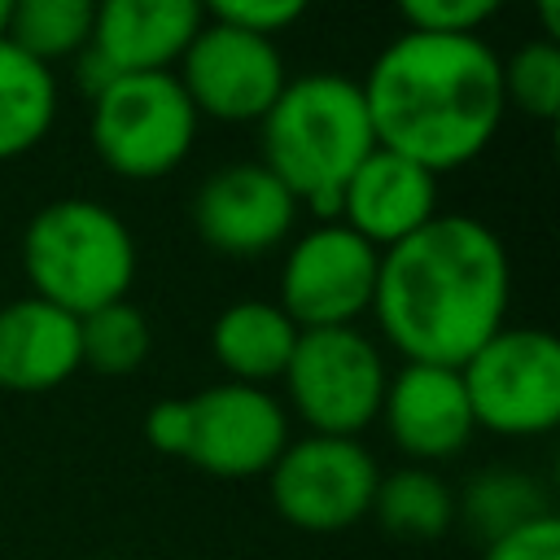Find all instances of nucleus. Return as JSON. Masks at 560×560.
I'll list each match as a JSON object with an SVG mask.
<instances>
[{
  "label": "nucleus",
  "instance_id": "9b49d317",
  "mask_svg": "<svg viewBox=\"0 0 560 560\" xmlns=\"http://www.w3.org/2000/svg\"><path fill=\"white\" fill-rule=\"evenodd\" d=\"M188 402V438L184 455L201 472L214 477H254L276 464L289 446V420L280 402L262 385H210Z\"/></svg>",
  "mask_w": 560,
  "mask_h": 560
},
{
  "label": "nucleus",
  "instance_id": "a878e982",
  "mask_svg": "<svg viewBox=\"0 0 560 560\" xmlns=\"http://www.w3.org/2000/svg\"><path fill=\"white\" fill-rule=\"evenodd\" d=\"M481 560H560V521L551 512L499 534L494 542H486Z\"/></svg>",
  "mask_w": 560,
  "mask_h": 560
},
{
  "label": "nucleus",
  "instance_id": "ddd939ff",
  "mask_svg": "<svg viewBox=\"0 0 560 560\" xmlns=\"http://www.w3.org/2000/svg\"><path fill=\"white\" fill-rule=\"evenodd\" d=\"M433 214H438V175L376 144L346 179L337 223H346L372 249H389L402 236L420 232Z\"/></svg>",
  "mask_w": 560,
  "mask_h": 560
},
{
  "label": "nucleus",
  "instance_id": "412c9836",
  "mask_svg": "<svg viewBox=\"0 0 560 560\" xmlns=\"http://www.w3.org/2000/svg\"><path fill=\"white\" fill-rule=\"evenodd\" d=\"M459 512H464V525L477 542H494L499 534L551 512L547 508V494L534 477L525 472H512V468H490V472H477L459 499Z\"/></svg>",
  "mask_w": 560,
  "mask_h": 560
},
{
  "label": "nucleus",
  "instance_id": "f257e3e1",
  "mask_svg": "<svg viewBox=\"0 0 560 560\" xmlns=\"http://www.w3.org/2000/svg\"><path fill=\"white\" fill-rule=\"evenodd\" d=\"M508 249L472 214H433L381 249L372 315L407 363L459 368L508 315Z\"/></svg>",
  "mask_w": 560,
  "mask_h": 560
},
{
  "label": "nucleus",
  "instance_id": "c85d7f7f",
  "mask_svg": "<svg viewBox=\"0 0 560 560\" xmlns=\"http://www.w3.org/2000/svg\"><path fill=\"white\" fill-rule=\"evenodd\" d=\"M538 4V22H542V39L560 35V0H534Z\"/></svg>",
  "mask_w": 560,
  "mask_h": 560
},
{
  "label": "nucleus",
  "instance_id": "9d476101",
  "mask_svg": "<svg viewBox=\"0 0 560 560\" xmlns=\"http://www.w3.org/2000/svg\"><path fill=\"white\" fill-rule=\"evenodd\" d=\"M381 249L354 236L346 223H319L306 232L280 271V311L306 328H354V315L372 306Z\"/></svg>",
  "mask_w": 560,
  "mask_h": 560
},
{
  "label": "nucleus",
  "instance_id": "7ed1b4c3",
  "mask_svg": "<svg viewBox=\"0 0 560 560\" xmlns=\"http://www.w3.org/2000/svg\"><path fill=\"white\" fill-rule=\"evenodd\" d=\"M262 122V166L306 201L324 223L341 214V188L376 149L363 88L346 74L315 70L289 79Z\"/></svg>",
  "mask_w": 560,
  "mask_h": 560
},
{
  "label": "nucleus",
  "instance_id": "39448f33",
  "mask_svg": "<svg viewBox=\"0 0 560 560\" xmlns=\"http://www.w3.org/2000/svg\"><path fill=\"white\" fill-rule=\"evenodd\" d=\"M197 136V109L175 70L118 74L92 96V149L122 179L175 171Z\"/></svg>",
  "mask_w": 560,
  "mask_h": 560
},
{
  "label": "nucleus",
  "instance_id": "f3484780",
  "mask_svg": "<svg viewBox=\"0 0 560 560\" xmlns=\"http://www.w3.org/2000/svg\"><path fill=\"white\" fill-rule=\"evenodd\" d=\"M298 324L276 306V302H232L219 311L210 328V350L228 368L232 381L258 385L271 376H284L289 354L298 346Z\"/></svg>",
  "mask_w": 560,
  "mask_h": 560
},
{
  "label": "nucleus",
  "instance_id": "5701e85b",
  "mask_svg": "<svg viewBox=\"0 0 560 560\" xmlns=\"http://www.w3.org/2000/svg\"><path fill=\"white\" fill-rule=\"evenodd\" d=\"M503 66V101L529 118L551 122L560 114V48L556 39L521 44Z\"/></svg>",
  "mask_w": 560,
  "mask_h": 560
},
{
  "label": "nucleus",
  "instance_id": "423d86ee",
  "mask_svg": "<svg viewBox=\"0 0 560 560\" xmlns=\"http://www.w3.org/2000/svg\"><path fill=\"white\" fill-rule=\"evenodd\" d=\"M472 424L508 438L547 433L560 420V346L542 328H499L459 363Z\"/></svg>",
  "mask_w": 560,
  "mask_h": 560
},
{
  "label": "nucleus",
  "instance_id": "1a4fd4ad",
  "mask_svg": "<svg viewBox=\"0 0 560 560\" xmlns=\"http://www.w3.org/2000/svg\"><path fill=\"white\" fill-rule=\"evenodd\" d=\"M175 79L188 92L197 118L210 114L219 122H258L289 83L276 39L228 22H206L192 35Z\"/></svg>",
  "mask_w": 560,
  "mask_h": 560
},
{
  "label": "nucleus",
  "instance_id": "7c9ffc66",
  "mask_svg": "<svg viewBox=\"0 0 560 560\" xmlns=\"http://www.w3.org/2000/svg\"><path fill=\"white\" fill-rule=\"evenodd\" d=\"M96 560H122V556H96Z\"/></svg>",
  "mask_w": 560,
  "mask_h": 560
},
{
  "label": "nucleus",
  "instance_id": "b1692460",
  "mask_svg": "<svg viewBox=\"0 0 560 560\" xmlns=\"http://www.w3.org/2000/svg\"><path fill=\"white\" fill-rule=\"evenodd\" d=\"M499 9L503 0H398V13L407 18L411 31H438V35H472Z\"/></svg>",
  "mask_w": 560,
  "mask_h": 560
},
{
  "label": "nucleus",
  "instance_id": "aec40b11",
  "mask_svg": "<svg viewBox=\"0 0 560 560\" xmlns=\"http://www.w3.org/2000/svg\"><path fill=\"white\" fill-rule=\"evenodd\" d=\"M96 0H13L4 39H13L35 61L70 57L92 44Z\"/></svg>",
  "mask_w": 560,
  "mask_h": 560
},
{
  "label": "nucleus",
  "instance_id": "0eeeda50",
  "mask_svg": "<svg viewBox=\"0 0 560 560\" xmlns=\"http://www.w3.org/2000/svg\"><path fill=\"white\" fill-rule=\"evenodd\" d=\"M298 416L324 438H354L381 416L385 363L354 328H306L284 368Z\"/></svg>",
  "mask_w": 560,
  "mask_h": 560
},
{
  "label": "nucleus",
  "instance_id": "6ab92c4d",
  "mask_svg": "<svg viewBox=\"0 0 560 560\" xmlns=\"http://www.w3.org/2000/svg\"><path fill=\"white\" fill-rule=\"evenodd\" d=\"M372 516L381 521L385 534L402 542H433L451 529L455 521V499L446 481L429 468H398L376 481L372 494Z\"/></svg>",
  "mask_w": 560,
  "mask_h": 560
},
{
  "label": "nucleus",
  "instance_id": "a211bd4d",
  "mask_svg": "<svg viewBox=\"0 0 560 560\" xmlns=\"http://www.w3.org/2000/svg\"><path fill=\"white\" fill-rule=\"evenodd\" d=\"M57 114V79L44 61L0 35V162L31 153Z\"/></svg>",
  "mask_w": 560,
  "mask_h": 560
},
{
  "label": "nucleus",
  "instance_id": "cd10ccee",
  "mask_svg": "<svg viewBox=\"0 0 560 560\" xmlns=\"http://www.w3.org/2000/svg\"><path fill=\"white\" fill-rule=\"evenodd\" d=\"M74 57H79V83H83L88 96H96L109 79H118V70H114L96 48H83V52H74Z\"/></svg>",
  "mask_w": 560,
  "mask_h": 560
},
{
  "label": "nucleus",
  "instance_id": "4be33fe9",
  "mask_svg": "<svg viewBox=\"0 0 560 560\" xmlns=\"http://www.w3.org/2000/svg\"><path fill=\"white\" fill-rule=\"evenodd\" d=\"M149 354V324L144 315L122 298L92 315H79V363L105 376H127Z\"/></svg>",
  "mask_w": 560,
  "mask_h": 560
},
{
  "label": "nucleus",
  "instance_id": "bb28decb",
  "mask_svg": "<svg viewBox=\"0 0 560 560\" xmlns=\"http://www.w3.org/2000/svg\"><path fill=\"white\" fill-rule=\"evenodd\" d=\"M144 438H149L162 455H184L188 402H184V398H162L158 407H149V416H144Z\"/></svg>",
  "mask_w": 560,
  "mask_h": 560
},
{
  "label": "nucleus",
  "instance_id": "2eb2a0df",
  "mask_svg": "<svg viewBox=\"0 0 560 560\" xmlns=\"http://www.w3.org/2000/svg\"><path fill=\"white\" fill-rule=\"evenodd\" d=\"M201 26V0H96L88 48H96L118 74L171 70Z\"/></svg>",
  "mask_w": 560,
  "mask_h": 560
},
{
  "label": "nucleus",
  "instance_id": "f03ea898",
  "mask_svg": "<svg viewBox=\"0 0 560 560\" xmlns=\"http://www.w3.org/2000/svg\"><path fill=\"white\" fill-rule=\"evenodd\" d=\"M381 149L424 171L472 162L503 122V66L481 35L407 31L389 39L359 83Z\"/></svg>",
  "mask_w": 560,
  "mask_h": 560
},
{
  "label": "nucleus",
  "instance_id": "dca6fc26",
  "mask_svg": "<svg viewBox=\"0 0 560 560\" xmlns=\"http://www.w3.org/2000/svg\"><path fill=\"white\" fill-rule=\"evenodd\" d=\"M79 319L44 298H18L0 311V389L39 394L79 372Z\"/></svg>",
  "mask_w": 560,
  "mask_h": 560
},
{
  "label": "nucleus",
  "instance_id": "20e7f679",
  "mask_svg": "<svg viewBox=\"0 0 560 560\" xmlns=\"http://www.w3.org/2000/svg\"><path fill=\"white\" fill-rule=\"evenodd\" d=\"M22 267L35 298L79 315L122 302L136 280V241L127 223L88 197H61L35 210L22 236Z\"/></svg>",
  "mask_w": 560,
  "mask_h": 560
},
{
  "label": "nucleus",
  "instance_id": "f8f14e48",
  "mask_svg": "<svg viewBox=\"0 0 560 560\" xmlns=\"http://www.w3.org/2000/svg\"><path fill=\"white\" fill-rule=\"evenodd\" d=\"M298 219L293 192L262 162H232L214 171L192 201L197 236L228 258H258L276 249Z\"/></svg>",
  "mask_w": 560,
  "mask_h": 560
},
{
  "label": "nucleus",
  "instance_id": "6e6552de",
  "mask_svg": "<svg viewBox=\"0 0 560 560\" xmlns=\"http://www.w3.org/2000/svg\"><path fill=\"white\" fill-rule=\"evenodd\" d=\"M376 459L354 438L311 433L289 442L267 468L276 512L306 534H337L372 512L376 494Z\"/></svg>",
  "mask_w": 560,
  "mask_h": 560
},
{
  "label": "nucleus",
  "instance_id": "c756f323",
  "mask_svg": "<svg viewBox=\"0 0 560 560\" xmlns=\"http://www.w3.org/2000/svg\"><path fill=\"white\" fill-rule=\"evenodd\" d=\"M9 9H13V0H0V35H4V26H9Z\"/></svg>",
  "mask_w": 560,
  "mask_h": 560
},
{
  "label": "nucleus",
  "instance_id": "393cba45",
  "mask_svg": "<svg viewBox=\"0 0 560 560\" xmlns=\"http://www.w3.org/2000/svg\"><path fill=\"white\" fill-rule=\"evenodd\" d=\"M201 9L214 22L245 26V31H258V35H276L284 26H293L311 9V0H201Z\"/></svg>",
  "mask_w": 560,
  "mask_h": 560
},
{
  "label": "nucleus",
  "instance_id": "4468645a",
  "mask_svg": "<svg viewBox=\"0 0 560 560\" xmlns=\"http://www.w3.org/2000/svg\"><path fill=\"white\" fill-rule=\"evenodd\" d=\"M381 411L389 438L416 459H446L477 429L459 368L438 363H407L394 381H385Z\"/></svg>",
  "mask_w": 560,
  "mask_h": 560
}]
</instances>
